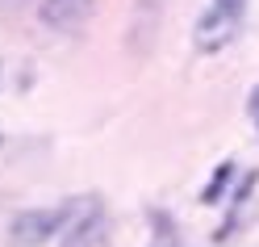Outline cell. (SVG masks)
I'll return each instance as SVG.
<instances>
[{
	"label": "cell",
	"mask_w": 259,
	"mask_h": 247,
	"mask_svg": "<svg viewBox=\"0 0 259 247\" xmlns=\"http://www.w3.org/2000/svg\"><path fill=\"white\" fill-rule=\"evenodd\" d=\"M63 247H109V218L96 201H79L67 209V243Z\"/></svg>",
	"instance_id": "obj_1"
},
{
	"label": "cell",
	"mask_w": 259,
	"mask_h": 247,
	"mask_svg": "<svg viewBox=\"0 0 259 247\" xmlns=\"http://www.w3.org/2000/svg\"><path fill=\"white\" fill-rule=\"evenodd\" d=\"M238 13H226V9H205L197 29H192V46H197L201 55H218L226 51L234 38H238Z\"/></svg>",
	"instance_id": "obj_2"
},
{
	"label": "cell",
	"mask_w": 259,
	"mask_h": 247,
	"mask_svg": "<svg viewBox=\"0 0 259 247\" xmlns=\"http://www.w3.org/2000/svg\"><path fill=\"white\" fill-rule=\"evenodd\" d=\"M67 222V209H21L13 218V239L21 247H38L46 239H55V230Z\"/></svg>",
	"instance_id": "obj_3"
},
{
	"label": "cell",
	"mask_w": 259,
	"mask_h": 247,
	"mask_svg": "<svg viewBox=\"0 0 259 247\" xmlns=\"http://www.w3.org/2000/svg\"><path fill=\"white\" fill-rule=\"evenodd\" d=\"M42 17L51 25H59V29H71V25L84 21V5H79V0H46Z\"/></svg>",
	"instance_id": "obj_4"
},
{
	"label": "cell",
	"mask_w": 259,
	"mask_h": 247,
	"mask_svg": "<svg viewBox=\"0 0 259 247\" xmlns=\"http://www.w3.org/2000/svg\"><path fill=\"white\" fill-rule=\"evenodd\" d=\"M226 176H230V163H222V168H218V180H213V185L205 189V201H213V197H218V189L226 185Z\"/></svg>",
	"instance_id": "obj_5"
},
{
	"label": "cell",
	"mask_w": 259,
	"mask_h": 247,
	"mask_svg": "<svg viewBox=\"0 0 259 247\" xmlns=\"http://www.w3.org/2000/svg\"><path fill=\"white\" fill-rule=\"evenodd\" d=\"M247 113H251V122L259 126V84L251 88V96H247Z\"/></svg>",
	"instance_id": "obj_6"
},
{
	"label": "cell",
	"mask_w": 259,
	"mask_h": 247,
	"mask_svg": "<svg viewBox=\"0 0 259 247\" xmlns=\"http://www.w3.org/2000/svg\"><path fill=\"white\" fill-rule=\"evenodd\" d=\"M242 5H247V0H213V9H226V13H238V17H242Z\"/></svg>",
	"instance_id": "obj_7"
},
{
	"label": "cell",
	"mask_w": 259,
	"mask_h": 247,
	"mask_svg": "<svg viewBox=\"0 0 259 247\" xmlns=\"http://www.w3.org/2000/svg\"><path fill=\"white\" fill-rule=\"evenodd\" d=\"M151 247H180V243H176L171 230H163V235H155V243H151Z\"/></svg>",
	"instance_id": "obj_8"
}]
</instances>
